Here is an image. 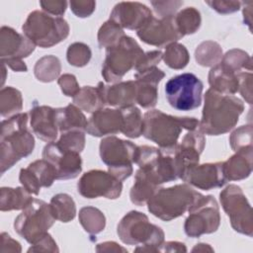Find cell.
<instances>
[{
  "label": "cell",
  "instance_id": "19",
  "mask_svg": "<svg viewBox=\"0 0 253 253\" xmlns=\"http://www.w3.org/2000/svg\"><path fill=\"white\" fill-rule=\"evenodd\" d=\"M56 179L54 167L45 159H38L29 164L27 168H22L19 181L22 186L33 195H39L41 188L50 187Z\"/></svg>",
  "mask_w": 253,
  "mask_h": 253
},
{
  "label": "cell",
  "instance_id": "25",
  "mask_svg": "<svg viewBox=\"0 0 253 253\" xmlns=\"http://www.w3.org/2000/svg\"><path fill=\"white\" fill-rule=\"evenodd\" d=\"M209 84L216 92L234 95L239 89V73L219 62L210 70Z\"/></svg>",
  "mask_w": 253,
  "mask_h": 253
},
{
  "label": "cell",
  "instance_id": "26",
  "mask_svg": "<svg viewBox=\"0 0 253 253\" xmlns=\"http://www.w3.org/2000/svg\"><path fill=\"white\" fill-rule=\"evenodd\" d=\"M223 162V172L227 181L243 180L252 172V148L236 151Z\"/></svg>",
  "mask_w": 253,
  "mask_h": 253
},
{
  "label": "cell",
  "instance_id": "5",
  "mask_svg": "<svg viewBox=\"0 0 253 253\" xmlns=\"http://www.w3.org/2000/svg\"><path fill=\"white\" fill-rule=\"evenodd\" d=\"M202 194L188 184L159 188L146 203L148 211L154 216L170 221L185 213Z\"/></svg>",
  "mask_w": 253,
  "mask_h": 253
},
{
  "label": "cell",
  "instance_id": "10",
  "mask_svg": "<svg viewBox=\"0 0 253 253\" xmlns=\"http://www.w3.org/2000/svg\"><path fill=\"white\" fill-rule=\"evenodd\" d=\"M137 145L115 135L104 137L100 142L101 160L108 166L109 172L121 181L128 178L132 172L134 154Z\"/></svg>",
  "mask_w": 253,
  "mask_h": 253
},
{
  "label": "cell",
  "instance_id": "8",
  "mask_svg": "<svg viewBox=\"0 0 253 253\" xmlns=\"http://www.w3.org/2000/svg\"><path fill=\"white\" fill-rule=\"evenodd\" d=\"M55 217L50 205L40 199H34L15 218V231L31 245L37 243L53 225Z\"/></svg>",
  "mask_w": 253,
  "mask_h": 253
},
{
  "label": "cell",
  "instance_id": "49",
  "mask_svg": "<svg viewBox=\"0 0 253 253\" xmlns=\"http://www.w3.org/2000/svg\"><path fill=\"white\" fill-rule=\"evenodd\" d=\"M206 4H208L212 10L216 11L219 14H230L238 11L241 8L242 2L241 1H206Z\"/></svg>",
  "mask_w": 253,
  "mask_h": 253
},
{
  "label": "cell",
  "instance_id": "17",
  "mask_svg": "<svg viewBox=\"0 0 253 253\" xmlns=\"http://www.w3.org/2000/svg\"><path fill=\"white\" fill-rule=\"evenodd\" d=\"M136 35L143 42L157 47H166L168 44L177 42V41L183 38L176 28L174 16L166 18L151 16L136 31Z\"/></svg>",
  "mask_w": 253,
  "mask_h": 253
},
{
  "label": "cell",
  "instance_id": "23",
  "mask_svg": "<svg viewBox=\"0 0 253 253\" xmlns=\"http://www.w3.org/2000/svg\"><path fill=\"white\" fill-rule=\"evenodd\" d=\"M29 117L33 132L38 138L45 142L55 141L58 132L55 109L45 105H35L30 110Z\"/></svg>",
  "mask_w": 253,
  "mask_h": 253
},
{
  "label": "cell",
  "instance_id": "38",
  "mask_svg": "<svg viewBox=\"0 0 253 253\" xmlns=\"http://www.w3.org/2000/svg\"><path fill=\"white\" fill-rule=\"evenodd\" d=\"M61 71L60 61L56 56L45 55L40 58L34 68L35 76L39 81L51 82L57 78Z\"/></svg>",
  "mask_w": 253,
  "mask_h": 253
},
{
  "label": "cell",
  "instance_id": "12",
  "mask_svg": "<svg viewBox=\"0 0 253 253\" xmlns=\"http://www.w3.org/2000/svg\"><path fill=\"white\" fill-rule=\"evenodd\" d=\"M184 231L189 237L215 232L220 224L219 207L213 196L201 195L188 210Z\"/></svg>",
  "mask_w": 253,
  "mask_h": 253
},
{
  "label": "cell",
  "instance_id": "9",
  "mask_svg": "<svg viewBox=\"0 0 253 253\" xmlns=\"http://www.w3.org/2000/svg\"><path fill=\"white\" fill-rule=\"evenodd\" d=\"M134 163L139 167L136 173L157 186L178 179L173 156L164 153L160 148L137 146Z\"/></svg>",
  "mask_w": 253,
  "mask_h": 253
},
{
  "label": "cell",
  "instance_id": "27",
  "mask_svg": "<svg viewBox=\"0 0 253 253\" xmlns=\"http://www.w3.org/2000/svg\"><path fill=\"white\" fill-rule=\"evenodd\" d=\"M55 119L60 133L71 130L85 131L88 124L81 109L74 104H69L64 108L55 109Z\"/></svg>",
  "mask_w": 253,
  "mask_h": 253
},
{
  "label": "cell",
  "instance_id": "35",
  "mask_svg": "<svg viewBox=\"0 0 253 253\" xmlns=\"http://www.w3.org/2000/svg\"><path fill=\"white\" fill-rule=\"evenodd\" d=\"M136 103L142 108L150 109L156 106L158 100V83L155 80L135 79Z\"/></svg>",
  "mask_w": 253,
  "mask_h": 253
},
{
  "label": "cell",
  "instance_id": "50",
  "mask_svg": "<svg viewBox=\"0 0 253 253\" xmlns=\"http://www.w3.org/2000/svg\"><path fill=\"white\" fill-rule=\"evenodd\" d=\"M238 92L249 105L252 104V72L245 71L239 73Z\"/></svg>",
  "mask_w": 253,
  "mask_h": 253
},
{
  "label": "cell",
  "instance_id": "7",
  "mask_svg": "<svg viewBox=\"0 0 253 253\" xmlns=\"http://www.w3.org/2000/svg\"><path fill=\"white\" fill-rule=\"evenodd\" d=\"M143 53L137 42L125 35L116 45L106 48V57L102 66L103 78L109 83L121 81L126 73L134 69Z\"/></svg>",
  "mask_w": 253,
  "mask_h": 253
},
{
  "label": "cell",
  "instance_id": "48",
  "mask_svg": "<svg viewBox=\"0 0 253 253\" xmlns=\"http://www.w3.org/2000/svg\"><path fill=\"white\" fill-rule=\"evenodd\" d=\"M162 54L163 53L160 50H151L144 52L138 59L134 67V70L137 72L145 70L152 66H156V64L159 63L160 60L162 59Z\"/></svg>",
  "mask_w": 253,
  "mask_h": 253
},
{
  "label": "cell",
  "instance_id": "54",
  "mask_svg": "<svg viewBox=\"0 0 253 253\" xmlns=\"http://www.w3.org/2000/svg\"><path fill=\"white\" fill-rule=\"evenodd\" d=\"M186 252L187 248L184 243L178 242V241H168V242H163L161 247H160V252Z\"/></svg>",
  "mask_w": 253,
  "mask_h": 253
},
{
  "label": "cell",
  "instance_id": "46",
  "mask_svg": "<svg viewBox=\"0 0 253 253\" xmlns=\"http://www.w3.org/2000/svg\"><path fill=\"white\" fill-rule=\"evenodd\" d=\"M57 83L62 91V93L67 97H74L77 95V93L80 91V87L78 85V82L76 80V77L73 74H63L61 75Z\"/></svg>",
  "mask_w": 253,
  "mask_h": 253
},
{
  "label": "cell",
  "instance_id": "20",
  "mask_svg": "<svg viewBox=\"0 0 253 253\" xmlns=\"http://www.w3.org/2000/svg\"><path fill=\"white\" fill-rule=\"evenodd\" d=\"M152 16L151 10L139 2H120L113 8L110 20L122 29L138 31Z\"/></svg>",
  "mask_w": 253,
  "mask_h": 253
},
{
  "label": "cell",
  "instance_id": "53",
  "mask_svg": "<svg viewBox=\"0 0 253 253\" xmlns=\"http://www.w3.org/2000/svg\"><path fill=\"white\" fill-rule=\"evenodd\" d=\"M21 245L18 241L11 238L6 232L1 233V251L2 252H21Z\"/></svg>",
  "mask_w": 253,
  "mask_h": 253
},
{
  "label": "cell",
  "instance_id": "52",
  "mask_svg": "<svg viewBox=\"0 0 253 253\" xmlns=\"http://www.w3.org/2000/svg\"><path fill=\"white\" fill-rule=\"evenodd\" d=\"M67 2L66 1H40V5L43 12L54 16V17H60L62 16L67 8Z\"/></svg>",
  "mask_w": 253,
  "mask_h": 253
},
{
  "label": "cell",
  "instance_id": "29",
  "mask_svg": "<svg viewBox=\"0 0 253 253\" xmlns=\"http://www.w3.org/2000/svg\"><path fill=\"white\" fill-rule=\"evenodd\" d=\"M176 28L182 37L195 34L201 27V13L194 7H187L180 10L174 16Z\"/></svg>",
  "mask_w": 253,
  "mask_h": 253
},
{
  "label": "cell",
  "instance_id": "44",
  "mask_svg": "<svg viewBox=\"0 0 253 253\" xmlns=\"http://www.w3.org/2000/svg\"><path fill=\"white\" fill-rule=\"evenodd\" d=\"M57 141L65 148L80 153L85 146V134L84 131L71 130L61 133Z\"/></svg>",
  "mask_w": 253,
  "mask_h": 253
},
{
  "label": "cell",
  "instance_id": "58",
  "mask_svg": "<svg viewBox=\"0 0 253 253\" xmlns=\"http://www.w3.org/2000/svg\"><path fill=\"white\" fill-rule=\"evenodd\" d=\"M5 71H6V70H5V64L3 63V74H5ZM2 79H3V80H2V84H3L4 81H5V76H3Z\"/></svg>",
  "mask_w": 253,
  "mask_h": 253
},
{
  "label": "cell",
  "instance_id": "40",
  "mask_svg": "<svg viewBox=\"0 0 253 253\" xmlns=\"http://www.w3.org/2000/svg\"><path fill=\"white\" fill-rule=\"evenodd\" d=\"M220 62L231 70L240 72L252 71V59L247 52L241 49H230L221 58Z\"/></svg>",
  "mask_w": 253,
  "mask_h": 253
},
{
  "label": "cell",
  "instance_id": "28",
  "mask_svg": "<svg viewBox=\"0 0 253 253\" xmlns=\"http://www.w3.org/2000/svg\"><path fill=\"white\" fill-rule=\"evenodd\" d=\"M24 187L0 189V210L1 211L24 210L34 199Z\"/></svg>",
  "mask_w": 253,
  "mask_h": 253
},
{
  "label": "cell",
  "instance_id": "4",
  "mask_svg": "<svg viewBox=\"0 0 253 253\" xmlns=\"http://www.w3.org/2000/svg\"><path fill=\"white\" fill-rule=\"evenodd\" d=\"M117 233L125 244L136 245L134 251L160 252L164 242L161 227L150 223L147 215L137 211H130L121 219Z\"/></svg>",
  "mask_w": 253,
  "mask_h": 253
},
{
  "label": "cell",
  "instance_id": "36",
  "mask_svg": "<svg viewBox=\"0 0 253 253\" xmlns=\"http://www.w3.org/2000/svg\"><path fill=\"white\" fill-rule=\"evenodd\" d=\"M158 189L159 186L135 173L134 184L132 185L129 193L130 201L136 206H144Z\"/></svg>",
  "mask_w": 253,
  "mask_h": 253
},
{
  "label": "cell",
  "instance_id": "45",
  "mask_svg": "<svg viewBox=\"0 0 253 253\" xmlns=\"http://www.w3.org/2000/svg\"><path fill=\"white\" fill-rule=\"evenodd\" d=\"M183 1H151L156 15L159 18L175 16L179 8L183 5Z\"/></svg>",
  "mask_w": 253,
  "mask_h": 253
},
{
  "label": "cell",
  "instance_id": "33",
  "mask_svg": "<svg viewBox=\"0 0 253 253\" xmlns=\"http://www.w3.org/2000/svg\"><path fill=\"white\" fill-rule=\"evenodd\" d=\"M123 128L122 133L130 138H137L142 135L143 118L141 112L135 106L122 108Z\"/></svg>",
  "mask_w": 253,
  "mask_h": 253
},
{
  "label": "cell",
  "instance_id": "16",
  "mask_svg": "<svg viewBox=\"0 0 253 253\" xmlns=\"http://www.w3.org/2000/svg\"><path fill=\"white\" fill-rule=\"evenodd\" d=\"M205 144L206 138L199 128L188 130L183 136L173 152L178 179H182L190 168L199 164L200 155L205 148Z\"/></svg>",
  "mask_w": 253,
  "mask_h": 253
},
{
  "label": "cell",
  "instance_id": "11",
  "mask_svg": "<svg viewBox=\"0 0 253 253\" xmlns=\"http://www.w3.org/2000/svg\"><path fill=\"white\" fill-rule=\"evenodd\" d=\"M203 89V82L195 74L182 73L166 82L165 95L172 108L186 112L201 106Z\"/></svg>",
  "mask_w": 253,
  "mask_h": 253
},
{
  "label": "cell",
  "instance_id": "18",
  "mask_svg": "<svg viewBox=\"0 0 253 253\" xmlns=\"http://www.w3.org/2000/svg\"><path fill=\"white\" fill-rule=\"evenodd\" d=\"M182 180L205 191L221 188L227 182L223 172V162L197 164L185 173Z\"/></svg>",
  "mask_w": 253,
  "mask_h": 253
},
{
  "label": "cell",
  "instance_id": "21",
  "mask_svg": "<svg viewBox=\"0 0 253 253\" xmlns=\"http://www.w3.org/2000/svg\"><path fill=\"white\" fill-rule=\"evenodd\" d=\"M36 45L24 35L14 29L3 26L0 30V56L5 59H23L28 57Z\"/></svg>",
  "mask_w": 253,
  "mask_h": 253
},
{
  "label": "cell",
  "instance_id": "41",
  "mask_svg": "<svg viewBox=\"0 0 253 253\" xmlns=\"http://www.w3.org/2000/svg\"><path fill=\"white\" fill-rule=\"evenodd\" d=\"M125 36L124 30L112 20L105 22L98 31V43L100 47H111L116 45Z\"/></svg>",
  "mask_w": 253,
  "mask_h": 253
},
{
  "label": "cell",
  "instance_id": "3",
  "mask_svg": "<svg viewBox=\"0 0 253 253\" xmlns=\"http://www.w3.org/2000/svg\"><path fill=\"white\" fill-rule=\"evenodd\" d=\"M199 123L196 118L175 117L151 110L143 115L142 135L155 142L164 153L173 154L182 131L199 128Z\"/></svg>",
  "mask_w": 253,
  "mask_h": 253
},
{
  "label": "cell",
  "instance_id": "31",
  "mask_svg": "<svg viewBox=\"0 0 253 253\" xmlns=\"http://www.w3.org/2000/svg\"><path fill=\"white\" fill-rule=\"evenodd\" d=\"M23 98L21 92L11 86L0 91V114L3 118H11L22 111Z\"/></svg>",
  "mask_w": 253,
  "mask_h": 253
},
{
  "label": "cell",
  "instance_id": "39",
  "mask_svg": "<svg viewBox=\"0 0 253 253\" xmlns=\"http://www.w3.org/2000/svg\"><path fill=\"white\" fill-rule=\"evenodd\" d=\"M162 59L172 69H183L190 61V54L183 44L173 42L165 47Z\"/></svg>",
  "mask_w": 253,
  "mask_h": 253
},
{
  "label": "cell",
  "instance_id": "43",
  "mask_svg": "<svg viewBox=\"0 0 253 253\" xmlns=\"http://www.w3.org/2000/svg\"><path fill=\"white\" fill-rule=\"evenodd\" d=\"M231 148L236 152L252 148V126H241L235 129L229 137Z\"/></svg>",
  "mask_w": 253,
  "mask_h": 253
},
{
  "label": "cell",
  "instance_id": "15",
  "mask_svg": "<svg viewBox=\"0 0 253 253\" xmlns=\"http://www.w3.org/2000/svg\"><path fill=\"white\" fill-rule=\"evenodd\" d=\"M42 158L54 167L57 180L74 179L82 171L80 153L65 148L58 141L48 142L43 147Z\"/></svg>",
  "mask_w": 253,
  "mask_h": 253
},
{
  "label": "cell",
  "instance_id": "47",
  "mask_svg": "<svg viewBox=\"0 0 253 253\" xmlns=\"http://www.w3.org/2000/svg\"><path fill=\"white\" fill-rule=\"evenodd\" d=\"M69 6L74 15L79 18H87L93 14L96 8V2L92 0L81 1L73 0L69 2Z\"/></svg>",
  "mask_w": 253,
  "mask_h": 253
},
{
  "label": "cell",
  "instance_id": "57",
  "mask_svg": "<svg viewBox=\"0 0 253 253\" xmlns=\"http://www.w3.org/2000/svg\"><path fill=\"white\" fill-rule=\"evenodd\" d=\"M192 251L193 252H196V251H213V249L209 244L199 243V244H197V246H195L193 248Z\"/></svg>",
  "mask_w": 253,
  "mask_h": 253
},
{
  "label": "cell",
  "instance_id": "55",
  "mask_svg": "<svg viewBox=\"0 0 253 253\" xmlns=\"http://www.w3.org/2000/svg\"><path fill=\"white\" fill-rule=\"evenodd\" d=\"M2 63L8 65L12 70L18 72H26L28 70L27 65L22 59H5L2 60Z\"/></svg>",
  "mask_w": 253,
  "mask_h": 253
},
{
  "label": "cell",
  "instance_id": "34",
  "mask_svg": "<svg viewBox=\"0 0 253 253\" xmlns=\"http://www.w3.org/2000/svg\"><path fill=\"white\" fill-rule=\"evenodd\" d=\"M79 222L86 232L90 235H96L104 230L106 218L99 209L84 207L79 211Z\"/></svg>",
  "mask_w": 253,
  "mask_h": 253
},
{
  "label": "cell",
  "instance_id": "1",
  "mask_svg": "<svg viewBox=\"0 0 253 253\" xmlns=\"http://www.w3.org/2000/svg\"><path fill=\"white\" fill-rule=\"evenodd\" d=\"M244 111L243 102L234 95H226L210 88L205 94V103L199 129L209 135H219L231 130Z\"/></svg>",
  "mask_w": 253,
  "mask_h": 253
},
{
  "label": "cell",
  "instance_id": "56",
  "mask_svg": "<svg viewBox=\"0 0 253 253\" xmlns=\"http://www.w3.org/2000/svg\"><path fill=\"white\" fill-rule=\"evenodd\" d=\"M96 251H98V252H101V251H125L126 252V250L123 247H120L119 244L116 242L108 241V242L97 244Z\"/></svg>",
  "mask_w": 253,
  "mask_h": 253
},
{
  "label": "cell",
  "instance_id": "42",
  "mask_svg": "<svg viewBox=\"0 0 253 253\" xmlns=\"http://www.w3.org/2000/svg\"><path fill=\"white\" fill-rule=\"evenodd\" d=\"M91 49L83 42H74L67 48L66 58L70 65L76 67H83L88 64L91 59Z\"/></svg>",
  "mask_w": 253,
  "mask_h": 253
},
{
  "label": "cell",
  "instance_id": "2",
  "mask_svg": "<svg viewBox=\"0 0 253 253\" xmlns=\"http://www.w3.org/2000/svg\"><path fill=\"white\" fill-rule=\"evenodd\" d=\"M29 114L19 113L1 123L0 167L1 174L10 169L35 148V138L28 127Z\"/></svg>",
  "mask_w": 253,
  "mask_h": 253
},
{
  "label": "cell",
  "instance_id": "6",
  "mask_svg": "<svg viewBox=\"0 0 253 253\" xmlns=\"http://www.w3.org/2000/svg\"><path fill=\"white\" fill-rule=\"evenodd\" d=\"M23 34L40 47H51L64 41L69 35V26L61 17L43 11L31 12L22 26Z\"/></svg>",
  "mask_w": 253,
  "mask_h": 253
},
{
  "label": "cell",
  "instance_id": "24",
  "mask_svg": "<svg viewBox=\"0 0 253 253\" xmlns=\"http://www.w3.org/2000/svg\"><path fill=\"white\" fill-rule=\"evenodd\" d=\"M98 88L105 105L122 109L134 106L136 103V84L134 80L118 82L111 86L99 82Z\"/></svg>",
  "mask_w": 253,
  "mask_h": 253
},
{
  "label": "cell",
  "instance_id": "37",
  "mask_svg": "<svg viewBox=\"0 0 253 253\" xmlns=\"http://www.w3.org/2000/svg\"><path fill=\"white\" fill-rule=\"evenodd\" d=\"M195 57L198 64L202 66L213 67L220 62L222 58V49L215 42H203L196 48Z\"/></svg>",
  "mask_w": 253,
  "mask_h": 253
},
{
  "label": "cell",
  "instance_id": "13",
  "mask_svg": "<svg viewBox=\"0 0 253 253\" xmlns=\"http://www.w3.org/2000/svg\"><path fill=\"white\" fill-rule=\"evenodd\" d=\"M221 207L229 217L232 228L247 236L253 235L252 209L241 188L230 184L219 194Z\"/></svg>",
  "mask_w": 253,
  "mask_h": 253
},
{
  "label": "cell",
  "instance_id": "51",
  "mask_svg": "<svg viewBox=\"0 0 253 253\" xmlns=\"http://www.w3.org/2000/svg\"><path fill=\"white\" fill-rule=\"evenodd\" d=\"M58 252L59 249L56 245V242L53 240L49 233H46L42 239H40L37 243L33 244L28 252Z\"/></svg>",
  "mask_w": 253,
  "mask_h": 253
},
{
  "label": "cell",
  "instance_id": "22",
  "mask_svg": "<svg viewBox=\"0 0 253 253\" xmlns=\"http://www.w3.org/2000/svg\"><path fill=\"white\" fill-rule=\"evenodd\" d=\"M123 113L122 109L102 108L92 114L88 120L87 133L101 137L122 132Z\"/></svg>",
  "mask_w": 253,
  "mask_h": 253
},
{
  "label": "cell",
  "instance_id": "14",
  "mask_svg": "<svg viewBox=\"0 0 253 253\" xmlns=\"http://www.w3.org/2000/svg\"><path fill=\"white\" fill-rule=\"evenodd\" d=\"M123 183L109 171L90 170L84 173L77 183L78 193L86 199L104 197L115 200L122 194Z\"/></svg>",
  "mask_w": 253,
  "mask_h": 253
},
{
  "label": "cell",
  "instance_id": "32",
  "mask_svg": "<svg viewBox=\"0 0 253 253\" xmlns=\"http://www.w3.org/2000/svg\"><path fill=\"white\" fill-rule=\"evenodd\" d=\"M50 208L55 219L68 222L76 215V206L73 199L64 193L54 195L50 200Z\"/></svg>",
  "mask_w": 253,
  "mask_h": 253
},
{
  "label": "cell",
  "instance_id": "30",
  "mask_svg": "<svg viewBox=\"0 0 253 253\" xmlns=\"http://www.w3.org/2000/svg\"><path fill=\"white\" fill-rule=\"evenodd\" d=\"M73 104L76 105L79 109L88 113L96 112L97 110L106 106L98 86L82 87L77 95L73 97Z\"/></svg>",
  "mask_w": 253,
  "mask_h": 253
}]
</instances>
